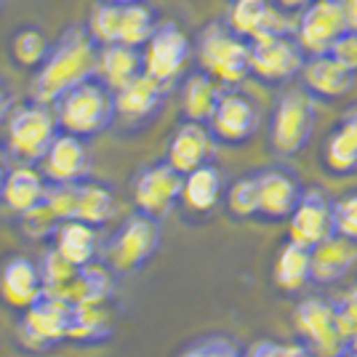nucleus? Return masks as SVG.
<instances>
[{
	"label": "nucleus",
	"instance_id": "f257e3e1",
	"mask_svg": "<svg viewBox=\"0 0 357 357\" xmlns=\"http://www.w3.org/2000/svg\"><path fill=\"white\" fill-rule=\"evenodd\" d=\"M99 64V43L86 30V24H70L48 45V54L32 75V102L54 107L77 83L96 77Z\"/></svg>",
	"mask_w": 357,
	"mask_h": 357
},
{
	"label": "nucleus",
	"instance_id": "f03ea898",
	"mask_svg": "<svg viewBox=\"0 0 357 357\" xmlns=\"http://www.w3.org/2000/svg\"><path fill=\"white\" fill-rule=\"evenodd\" d=\"M195 56L200 70L224 89H235L251 77V43L229 30L224 19H213L197 32Z\"/></svg>",
	"mask_w": 357,
	"mask_h": 357
},
{
	"label": "nucleus",
	"instance_id": "7ed1b4c3",
	"mask_svg": "<svg viewBox=\"0 0 357 357\" xmlns=\"http://www.w3.org/2000/svg\"><path fill=\"white\" fill-rule=\"evenodd\" d=\"M54 115L59 123V131H67L89 142L93 136L105 134L115 123L112 91L99 77H89L56 99Z\"/></svg>",
	"mask_w": 357,
	"mask_h": 357
},
{
	"label": "nucleus",
	"instance_id": "20e7f679",
	"mask_svg": "<svg viewBox=\"0 0 357 357\" xmlns=\"http://www.w3.org/2000/svg\"><path fill=\"white\" fill-rule=\"evenodd\" d=\"M317 123L314 99L304 89H288L278 96L267 120V144L278 158H296L310 147Z\"/></svg>",
	"mask_w": 357,
	"mask_h": 357
},
{
	"label": "nucleus",
	"instance_id": "39448f33",
	"mask_svg": "<svg viewBox=\"0 0 357 357\" xmlns=\"http://www.w3.org/2000/svg\"><path fill=\"white\" fill-rule=\"evenodd\" d=\"M56 134H59V123L54 115V107L32 99L27 105L14 107L6 118V149L16 165L40 163Z\"/></svg>",
	"mask_w": 357,
	"mask_h": 357
},
{
	"label": "nucleus",
	"instance_id": "423d86ee",
	"mask_svg": "<svg viewBox=\"0 0 357 357\" xmlns=\"http://www.w3.org/2000/svg\"><path fill=\"white\" fill-rule=\"evenodd\" d=\"M163 243L160 219L134 211L105 245V267L112 275H134L147 264Z\"/></svg>",
	"mask_w": 357,
	"mask_h": 357
},
{
	"label": "nucleus",
	"instance_id": "0eeeda50",
	"mask_svg": "<svg viewBox=\"0 0 357 357\" xmlns=\"http://www.w3.org/2000/svg\"><path fill=\"white\" fill-rule=\"evenodd\" d=\"M75 307L56 294H43L27 310H22L19 339L32 352H48L61 342H70Z\"/></svg>",
	"mask_w": 357,
	"mask_h": 357
},
{
	"label": "nucleus",
	"instance_id": "6e6552de",
	"mask_svg": "<svg viewBox=\"0 0 357 357\" xmlns=\"http://www.w3.org/2000/svg\"><path fill=\"white\" fill-rule=\"evenodd\" d=\"M294 328L298 342L307 344L317 357H336L347 347L336 314V298L304 296L294 307Z\"/></svg>",
	"mask_w": 357,
	"mask_h": 357
},
{
	"label": "nucleus",
	"instance_id": "1a4fd4ad",
	"mask_svg": "<svg viewBox=\"0 0 357 357\" xmlns=\"http://www.w3.org/2000/svg\"><path fill=\"white\" fill-rule=\"evenodd\" d=\"M307 54L301 51L296 35L275 32L267 38L251 40V77L264 86H285L298 77Z\"/></svg>",
	"mask_w": 357,
	"mask_h": 357
},
{
	"label": "nucleus",
	"instance_id": "9d476101",
	"mask_svg": "<svg viewBox=\"0 0 357 357\" xmlns=\"http://www.w3.org/2000/svg\"><path fill=\"white\" fill-rule=\"evenodd\" d=\"M208 128L216 144L224 147H243L248 144L261 128V109L251 93L235 89H224L219 105L208 120Z\"/></svg>",
	"mask_w": 357,
	"mask_h": 357
},
{
	"label": "nucleus",
	"instance_id": "9b49d317",
	"mask_svg": "<svg viewBox=\"0 0 357 357\" xmlns=\"http://www.w3.org/2000/svg\"><path fill=\"white\" fill-rule=\"evenodd\" d=\"M190 56H192V40L176 22H160L147 43L142 45L144 75L163 86L176 83Z\"/></svg>",
	"mask_w": 357,
	"mask_h": 357
},
{
	"label": "nucleus",
	"instance_id": "f8f14e48",
	"mask_svg": "<svg viewBox=\"0 0 357 357\" xmlns=\"http://www.w3.org/2000/svg\"><path fill=\"white\" fill-rule=\"evenodd\" d=\"M296 40L307 56L328 54L331 45L349 30L347 0H312L304 11H298Z\"/></svg>",
	"mask_w": 357,
	"mask_h": 357
},
{
	"label": "nucleus",
	"instance_id": "ddd939ff",
	"mask_svg": "<svg viewBox=\"0 0 357 357\" xmlns=\"http://www.w3.org/2000/svg\"><path fill=\"white\" fill-rule=\"evenodd\" d=\"M181 181H184V174H178L168 160H158V163L139 168L134 176V184H131L136 211L149 213L155 219L168 216L178 206Z\"/></svg>",
	"mask_w": 357,
	"mask_h": 357
},
{
	"label": "nucleus",
	"instance_id": "4468645a",
	"mask_svg": "<svg viewBox=\"0 0 357 357\" xmlns=\"http://www.w3.org/2000/svg\"><path fill=\"white\" fill-rule=\"evenodd\" d=\"M259 176V211L256 222L261 224H280L288 222L296 203L301 200L304 184L294 168L285 163H275L256 171Z\"/></svg>",
	"mask_w": 357,
	"mask_h": 357
},
{
	"label": "nucleus",
	"instance_id": "2eb2a0df",
	"mask_svg": "<svg viewBox=\"0 0 357 357\" xmlns=\"http://www.w3.org/2000/svg\"><path fill=\"white\" fill-rule=\"evenodd\" d=\"M165 96H168V86L152 80L149 75H139L131 83L120 86L112 91L115 99V120L128 126V128H142L163 112Z\"/></svg>",
	"mask_w": 357,
	"mask_h": 357
},
{
	"label": "nucleus",
	"instance_id": "dca6fc26",
	"mask_svg": "<svg viewBox=\"0 0 357 357\" xmlns=\"http://www.w3.org/2000/svg\"><path fill=\"white\" fill-rule=\"evenodd\" d=\"M331 203L333 200L320 187H304L301 200L288 216V240H294L304 248H312L323 238H328L333 232Z\"/></svg>",
	"mask_w": 357,
	"mask_h": 357
},
{
	"label": "nucleus",
	"instance_id": "f3484780",
	"mask_svg": "<svg viewBox=\"0 0 357 357\" xmlns=\"http://www.w3.org/2000/svg\"><path fill=\"white\" fill-rule=\"evenodd\" d=\"M38 165L45 181H83L91 174V149L86 139L59 131Z\"/></svg>",
	"mask_w": 357,
	"mask_h": 357
},
{
	"label": "nucleus",
	"instance_id": "a211bd4d",
	"mask_svg": "<svg viewBox=\"0 0 357 357\" xmlns=\"http://www.w3.org/2000/svg\"><path fill=\"white\" fill-rule=\"evenodd\" d=\"M298 77H301V89L312 99L336 102L355 89L357 75L347 70L342 61L333 59L331 54H314V56H307Z\"/></svg>",
	"mask_w": 357,
	"mask_h": 357
},
{
	"label": "nucleus",
	"instance_id": "6ab92c4d",
	"mask_svg": "<svg viewBox=\"0 0 357 357\" xmlns=\"http://www.w3.org/2000/svg\"><path fill=\"white\" fill-rule=\"evenodd\" d=\"M216 152V139L211 134L206 123H192V120H181L176 131L168 139L165 149V160L176 168L178 174H190L203 163L213 160Z\"/></svg>",
	"mask_w": 357,
	"mask_h": 357
},
{
	"label": "nucleus",
	"instance_id": "aec40b11",
	"mask_svg": "<svg viewBox=\"0 0 357 357\" xmlns=\"http://www.w3.org/2000/svg\"><path fill=\"white\" fill-rule=\"evenodd\" d=\"M224 22L229 24V30L248 43L275 35V32H291L283 11L272 0H232Z\"/></svg>",
	"mask_w": 357,
	"mask_h": 357
},
{
	"label": "nucleus",
	"instance_id": "412c9836",
	"mask_svg": "<svg viewBox=\"0 0 357 357\" xmlns=\"http://www.w3.org/2000/svg\"><path fill=\"white\" fill-rule=\"evenodd\" d=\"M320 163L331 176H352L357 174V102L349 105L328 131Z\"/></svg>",
	"mask_w": 357,
	"mask_h": 357
},
{
	"label": "nucleus",
	"instance_id": "4be33fe9",
	"mask_svg": "<svg viewBox=\"0 0 357 357\" xmlns=\"http://www.w3.org/2000/svg\"><path fill=\"white\" fill-rule=\"evenodd\" d=\"M310 253H312V285L328 288L344 280L357 264V240L331 232L317 245H312Z\"/></svg>",
	"mask_w": 357,
	"mask_h": 357
},
{
	"label": "nucleus",
	"instance_id": "5701e85b",
	"mask_svg": "<svg viewBox=\"0 0 357 357\" xmlns=\"http://www.w3.org/2000/svg\"><path fill=\"white\" fill-rule=\"evenodd\" d=\"M45 294L40 264L30 256H11L0 267V296L16 310H27L35 298Z\"/></svg>",
	"mask_w": 357,
	"mask_h": 357
},
{
	"label": "nucleus",
	"instance_id": "b1692460",
	"mask_svg": "<svg viewBox=\"0 0 357 357\" xmlns=\"http://www.w3.org/2000/svg\"><path fill=\"white\" fill-rule=\"evenodd\" d=\"M272 285L283 296H298L312 285V253L294 240H285L275 264H272Z\"/></svg>",
	"mask_w": 357,
	"mask_h": 357
},
{
	"label": "nucleus",
	"instance_id": "393cba45",
	"mask_svg": "<svg viewBox=\"0 0 357 357\" xmlns=\"http://www.w3.org/2000/svg\"><path fill=\"white\" fill-rule=\"evenodd\" d=\"M54 248L75 267H91L102 253L99 227H91L80 219L59 222L54 229Z\"/></svg>",
	"mask_w": 357,
	"mask_h": 357
},
{
	"label": "nucleus",
	"instance_id": "a878e982",
	"mask_svg": "<svg viewBox=\"0 0 357 357\" xmlns=\"http://www.w3.org/2000/svg\"><path fill=\"white\" fill-rule=\"evenodd\" d=\"M224 195V174L222 168L213 163H203L190 174H184L181 181V197L178 203H184L192 213H211L222 203Z\"/></svg>",
	"mask_w": 357,
	"mask_h": 357
},
{
	"label": "nucleus",
	"instance_id": "bb28decb",
	"mask_svg": "<svg viewBox=\"0 0 357 357\" xmlns=\"http://www.w3.org/2000/svg\"><path fill=\"white\" fill-rule=\"evenodd\" d=\"M224 86L216 83L208 73L203 70H195L181 80V89H178V102H181V115L184 120H192V123H206L208 126L213 109L222 99Z\"/></svg>",
	"mask_w": 357,
	"mask_h": 357
},
{
	"label": "nucleus",
	"instance_id": "cd10ccee",
	"mask_svg": "<svg viewBox=\"0 0 357 357\" xmlns=\"http://www.w3.org/2000/svg\"><path fill=\"white\" fill-rule=\"evenodd\" d=\"M45 187H48V181L35 165H16L14 171H8V176H6L0 200L14 213L24 216L38 206H43Z\"/></svg>",
	"mask_w": 357,
	"mask_h": 357
},
{
	"label": "nucleus",
	"instance_id": "c85d7f7f",
	"mask_svg": "<svg viewBox=\"0 0 357 357\" xmlns=\"http://www.w3.org/2000/svg\"><path fill=\"white\" fill-rule=\"evenodd\" d=\"M144 73L142 61V48L126 43L99 45V64H96V77L105 83L109 91H118L120 86L131 83L134 77Z\"/></svg>",
	"mask_w": 357,
	"mask_h": 357
},
{
	"label": "nucleus",
	"instance_id": "c756f323",
	"mask_svg": "<svg viewBox=\"0 0 357 357\" xmlns=\"http://www.w3.org/2000/svg\"><path fill=\"white\" fill-rule=\"evenodd\" d=\"M112 333H115V298L75 307L70 342L89 347V344H102L112 339Z\"/></svg>",
	"mask_w": 357,
	"mask_h": 357
},
{
	"label": "nucleus",
	"instance_id": "7c9ffc66",
	"mask_svg": "<svg viewBox=\"0 0 357 357\" xmlns=\"http://www.w3.org/2000/svg\"><path fill=\"white\" fill-rule=\"evenodd\" d=\"M61 298H67L73 307L80 304H93V301H109L115 298V280L112 272L99 264L91 267H80L70 285L59 294Z\"/></svg>",
	"mask_w": 357,
	"mask_h": 357
},
{
	"label": "nucleus",
	"instance_id": "2f4dec72",
	"mask_svg": "<svg viewBox=\"0 0 357 357\" xmlns=\"http://www.w3.org/2000/svg\"><path fill=\"white\" fill-rule=\"evenodd\" d=\"M115 211H118V200H115L112 187L93 181V178L77 181V216L75 219L91 227H105L115 216Z\"/></svg>",
	"mask_w": 357,
	"mask_h": 357
},
{
	"label": "nucleus",
	"instance_id": "473e14b6",
	"mask_svg": "<svg viewBox=\"0 0 357 357\" xmlns=\"http://www.w3.org/2000/svg\"><path fill=\"white\" fill-rule=\"evenodd\" d=\"M158 24H160V22H158V14L149 8L144 0L128 3V6H120L118 43L142 48V45L149 40V35L155 32Z\"/></svg>",
	"mask_w": 357,
	"mask_h": 357
},
{
	"label": "nucleus",
	"instance_id": "72a5a7b5",
	"mask_svg": "<svg viewBox=\"0 0 357 357\" xmlns=\"http://www.w3.org/2000/svg\"><path fill=\"white\" fill-rule=\"evenodd\" d=\"M222 200L229 219H235V222L256 219V211H259V176H256V171L235 178L224 190Z\"/></svg>",
	"mask_w": 357,
	"mask_h": 357
},
{
	"label": "nucleus",
	"instance_id": "f704fd0d",
	"mask_svg": "<svg viewBox=\"0 0 357 357\" xmlns=\"http://www.w3.org/2000/svg\"><path fill=\"white\" fill-rule=\"evenodd\" d=\"M48 45L51 43L45 40V35L38 27H22V30L14 32L8 51H11V59H14L16 67L38 70L40 61L45 59V54H48Z\"/></svg>",
	"mask_w": 357,
	"mask_h": 357
},
{
	"label": "nucleus",
	"instance_id": "c9c22d12",
	"mask_svg": "<svg viewBox=\"0 0 357 357\" xmlns=\"http://www.w3.org/2000/svg\"><path fill=\"white\" fill-rule=\"evenodd\" d=\"M118 27H120V6L109 0H99L89 14L86 30L99 45L118 43Z\"/></svg>",
	"mask_w": 357,
	"mask_h": 357
},
{
	"label": "nucleus",
	"instance_id": "e433bc0d",
	"mask_svg": "<svg viewBox=\"0 0 357 357\" xmlns=\"http://www.w3.org/2000/svg\"><path fill=\"white\" fill-rule=\"evenodd\" d=\"M178 357H245V347L229 333H206L187 344Z\"/></svg>",
	"mask_w": 357,
	"mask_h": 357
},
{
	"label": "nucleus",
	"instance_id": "4c0bfd02",
	"mask_svg": "<svg viewBox=\"0 0 357 357\" xmlns=\"http://www.w3.org/2000/svg\"><path fill=\"white\" fill-rule=\"evenodd\" d=\"M43 206L56 222H70L77 216V181H48Z\"/></svg>",
	"mask_w": 357,
	"mask_h": 357
},
{
	"label": "nucleus",
	"instance_id": "58836bf2",
	"mask_svg": "<svg viewBox=\"0 0 357 357\" xmlns=\"http://www.w3.org/2000/svg\"><path fill=\"white\" fill-rule=\"evenodd\" d=\"M38 264H40V275H43L45 294H56V296L70 285V280H73L75 275H77V269H80L75 267V264H70L54 245L43 253V259Z\"/></svg>",
	"mask_w": 357,
	"mask_h": 357
},
{
	"label": "nucleus",
	"instance_id": "ea45409f",
	"mask_svg": "<svg viewBox=\"0 0 357 357\" xmlns=\"http://www.w3.org/2000/svg\"><path fill=\"white\" fill-rule=\"evenodd\" d=\"M245 357H317L304 342H280V339H259L245 347Z\"/></svg>",
	"mask_w": 357,
	"mask_h": 357
},
{
	"label": "nucleus",
	"instance_id": "a19ab883",
	"mask_svg": "<svg viewBox=\"0 0 357 357\" xmlns=\"http://www.w3.org/2000/svg\"><path fill=\"white\" fill-rule=\"evenodd\" d=\"M331 211H333V232L357 240V190H349L342 197H336L331 203Z\"/></svg>",
	"mask_w": 357,
	"mask_h": 357
},
{
	"label": "nucleus",
	"instance_id": "79ce46f5",
	"mask_svg": "<svg viewBox=\"0 0 357 357\" xmlns=\"http://www.w3.org/2000/svg\"><path fill=\"white\" fill-rule=\"evenodd\" d=\"M336 314H339L344 339L349 342V336L357 331V285H352L342 298H336Z\"/></svg>",
	"mask_w": 357,
	"mask_h": 357
},
{
	"label": "nucleus",
	"instance_id": "37998d69",
	"mask_svg": "<svg viewBox=\"0 0 357 357\" xmlns=\"http://www.w3.org/2000/svg\"><path fill=\"white\" fill-rule=\"evenodd\" d=\"M333 59H339L347 67V70H352L357 75V30H349L344 32L342 38L336 40V43L331 45V51H328Z\"/></svg>",
	"mask_w": 357,
	"mask_h": 357
},
{
	"label": "nucleus",
	"instance_id": "c03bdc74",
	"mask_svg": "<svg viewBox=\"0 0 357 357\" xmlns=\"http://www.w3.org/2000/svg\"><path fill=\"white\" fill-rule=\"evenodd\" d=\"M11 109H14V93L6 86V80L0 77V123H6Z\"/></svg>",
	"mask_w": 357,
	"mask_h": 357
},
{
	"label": "nucleus",
	"instance_id": "a18cd8bd",
	"mask_svg": "<svg viewBox=\"0 0 357 357\" xmlns=\"http://www.w3.org/2000/svg\"><path fill=\"white\" fill-rule=\"evenodd\" d=\"M312 0H275V6L285 11V14H294V11H304L307 6H310Z\"/></svg>",
	"mask_w": 357,
	"mask_h": 357
},
{
	"label": "nucleus",
	"instance_id": "49530a36",
	"mask_svg": "<svg viewBox=\"0 0 357 357\" xmlns=\"http://www.w3.org/2000/svg\"><path fill=\"white\" fill-rule=\"evenodd\" d=\"M347 16H349V27L357 30V0H347Z\"/></svg>",
	"mask_w": 357,
	"mask_h": 357
},
{
	"label": "nucleus",
	"instance_id": "de8ad7c7",
	"mask_svg": "<svg viewBox=\"0 0 357 357\" xmlns=\"http://www.w3.org/2000/svg\"><path fill=\"white\" fill-rule=\"evenodd\" d=\"M6 176H8V168H6V160L0 158V192H3V184H6Z\"/></svg>",
	"mask_w": 357,
	"mask_h": 357
},
{
	"label": "nucleus",
	"instance_id": "09e8293b",
	"mask_svg": "<svg viewBox=\"0 0 357 357\" xmlns=\"http://www.w3.org/2000/svg\"><path fill=\"white\" fill-rule=\"evenodd\" d=\"M336 357H357V347H349V344H347Z\"/></svg>",
	"mask_w": 357,
	"mask_h": 357
},
{
	"label": "nucleus",
	"instance_id": "8fccbe9b",
	"mask_svg": "<svg viewBox=\"0 0 357 357\" xmlns=\"http://www.w3.org/2000/svg\"><path fill=\"white\" fill-rule=\"evenodd\" d=\"M109 3H118V6H128V3H139V0H109Z\"/></svg>",
	"mask_w": 357,
	"mask_h": 357
},
{
	"label": "nucleus",
	"instance_id": "3c124183",
	"mask_svg": "<svg viewBox=\"0 0 357 357\" xmlns=\"http://www.w3.org/2000/svg\"><path fill=\"white\" fill-rule=\"evenodd\" d=\"M347 344H349V347H357V331L352 333V336H349V342H347Z\"/></svg>",
	"mask_w": 357,
	"mask_h": 357
},
{
	"label": "nucleus",
	"instance_id": "603ef678",
	"mask_svg": "<svg viewBox=\"0 0 357 357\" xmlns=\"http://www.w3.org/2000/svg\"><path fill=\"white\" fill-rule=\"evenodd\" d=\"M3 3H6V0H0V11H3Z\"/></svg>",
	"mask_w": 357,
	"mask_h": 357
}]
</instances>
